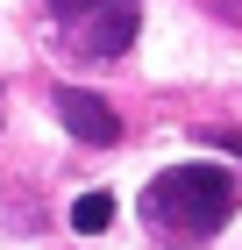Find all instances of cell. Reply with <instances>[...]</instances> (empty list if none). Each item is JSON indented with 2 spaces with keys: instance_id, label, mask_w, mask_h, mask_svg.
Segmentation results:
<instances>
[{
  "instance_id": "obj_1",
  "label": "cell",
  "mask_w": 242,
  "mask_h": 250,
  "mask_svg": "<svg viewBox=\"0 0 242 250\" xmlns=\"http://www.w3.org/2000/svg\"><path fill=\"white\" fill-rule=\"evenodd\" d=\"M242 208V186L228 165H171L143 186V222L164 243H206L221 236Z\"/></svg>"
},
{
  "instance_id": "obj_2",
  "label": "cell",
  "mask_w": 242,
  "mask_h": 250,
  "mask_svg": "<svg viewBox=\"0 0 242 250\" xmlns=\"http://www.w3.org/2000/svg\"><path fill=\"white\" fill-rule=\"evenodd\" d=\"M135 29H143V7L135 0H107V7H93V15L78 21V50L107 64L121 50H135Z\"/></svg>"
},
{
  "instance_id": "obj_3",
  "label": "cell",
  "mask_w": 242,
  "mask_h": 250,
  "mask_svg": "<svg viewBox=\"0 0 242 250\" xmlns=\"http://www.w3.org/2000/svg\"><path fill=\"white\" fill-rule=\"evenodd\" d=\"M57 122H64L78 143H93V150L121 143V115H114L100 93H86V86H57Z\"/></svg>"
},
{
  "instance_id": "obj_4",
  "label": "cell",
  "mask_w": 242,
  "mask_h": 250,
  "mask_svg": "<svg viewBox=\"0 0 242 250\" xmlns=\"http://www.w3.org/2000/svg\"><path fill=\"white\" fill-rule=\"evenodd\" d=\"M114 222V193H86V200H72V229L78 236H100Z\"/></svg>"
},
{
  "instance_id": "obj_5",
  "label": "cell",
  "mask_w": 242,
  "mask_h": 250,
  "mask_svg": "<svg viewBox=\"0 0 242 250\" xmlns=\"http://www.w3.org/2000/svg\"><path fill=\"white\" fill-rule=\"evenodd\" d=\"M43 7H50L57 21H72V29H78V21L93 15V7H107V0H43Z\"/></svg>"
}]
</instances>
